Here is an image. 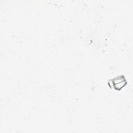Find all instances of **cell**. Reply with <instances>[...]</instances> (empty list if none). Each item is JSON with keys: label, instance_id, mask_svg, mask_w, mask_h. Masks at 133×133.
<instances>
[{"label": "cell", "instance_id": "obj_1", "mask_svg": "<svg viewBox=\"0 0 133 133\" xmlns=\"http://www.w3.org/2000/svg\"><path fill=\"white\" fill-rule=\"evenodd\" d=\"M127 82L124 75L117 76L109 80L108 85L110 88H113L116 90H121L127 85Z\"/></svg>", "mask_w": 133, "mask_h": 133}]
</instances>
